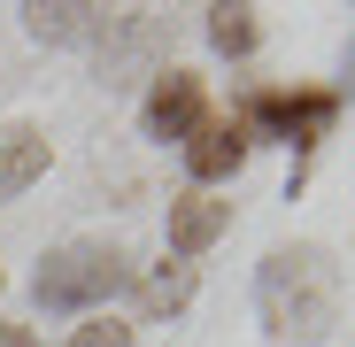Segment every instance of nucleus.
I'll use <instances>...</instances> for the list:
<instances>
[{
	"mask_svg": "<svg viewBox=\"0 0 355 347\" xmlns=\"http://www.w3.org/2000/svg\"><path fill=\"white\" fill-rule=\"evenodd\" d=\"M255 301H263L270 347H324L332 324H340V263L324 247H309V240L278 247V255H263Z\"/></svg>",
	"mask_w": 355,
	"mask_h": 347,
	"instance_id": "obj_1",
	"label": "nucleus"
},
{
	"mask_svg": "<svg viewBox=\"0 0 355 347\" xmlns=\"http://www.w3.org/2000/svg\"><path fill=\"white\" fill-rule=\"evenodd\" d=\"M124 278H132V263H124L116 240H70V247H54V255L39 263L31 301H39L46 317H78V309H101Z\"/></svg>",
	"mask_w": 355,
	"mask_h": 347,
	"instance_id": "obj_2",
	"label": "nucleus"
},
{
	"mask_svg": "<svg viewBox=\"0 0 355 347\" xmlns=\"http://www.w3.org/2000/svg\"><path fill=\"white\" fill-rule=\"evenodd\" d=\"M201 124H209V93H201V78H193V70H155L147 108H139V132L162 139V147H186Z\"/></svg>",
	"mask_w": 355,
	"mask_h": 347,
	"instance_id": "obj_3",
	"label": "nucleus"
},
{
	"mask_svg": "<svg viewBox=\"0 0 355 347\" xmlns=\"http://www.w3.org/2000/svg\"><path fill=\"white\" fill-rule=\"evenodd\" d=\"M332 116H340V93H317V85H309V93H255L240 124H248V132L263 124V132H278L286 147H302V154H309V147L332 132Z\"/></svg>",
	"mask_w": 355,
	"mask_h": 347,
	"instance_id": "obj_4",
	"label": "nucleus"
},
{
	"mask_svg": "<svg viewBox=\"0 0 355 347\" xmlns=\"http://www.w3.org/2000/svg\"><path fill=\"white\" fill-rule=\"evenodd\" d=\"M255 154V132L240 124V116H209V124L186 139V170H193V186H224V178H240V162Z\"/></svg>",
	"mask_w": 355,
	"mask_h": 347,
	"instance_id": "obj_5",
	"label": "nucleus"
},
{
	"mask_svg": "<svg viewBox=\"0 0 355 347\" xmlns=\"http://www.w3.org/2000/svg\"><path fill=\"white\" fill-rule=\"evenodd\" d=\"M224 224H232V201H216V193L186 186V193L170 201V216H162V240H170V255H178V263H193V255H209V247L224 240Z\"/></svg>",
	"mask_w": 355,
	"mask_h": 347,
	"instance_id": "obj_6",
	"label": "nucleus"
},
{
	"mask_svg": "<svg viewBox=\"0 0 355 347\" xmlns=\"http://www.w3.org/2000/svg\"><path fill=\"white\" fill-rule=\"evenodd\" d=\"M46 178V132L39 124H0V201Z\"/></svg>",
	"mask_w": 355,
	"mask_h": 347,
	"instance_id": "obj_7",
	"label": "nucleus"
},
{
	"mask_svg": "<svg viewBox=\"0 0 355 347\" xmlns=\"http://www.w3.org/2000/svg\"><path fill=\"white\" fill-rule=\"evenodd\" d=\"M101 16H108V8H78V0H54V8H46V0H31V8H24V31L46 39V46H70V39H93Z\"/></svg>",
	"mask_w": 355,
	"mask_h": 347,
	"instance_id": "obj_8",
	"label": "nucleus"
},
{
	"mask_svg": "<svg viewBox=\"0 0 355 347\" xmlns=\"http://www.w3.org/2000/svg\"><path fill=\"white\" fill-rule=\"evenodd\" d=\"M186 301H193V263L170 255V263H155V270L139 278V309H147V317H178Z\"/></svg>",
	"mask_w": 355,
	"mask_h": 347,
	"instance_id": "obj_9",
	"label": "nucleus"
},
{
	"mask_svg": "<svg viewBox=\"0 0 355 347\" xmlns=\"http://www.w3.org/2000/svg\"><path fill=\"white\" fill-rule=\"evenodd\" d=\"M255 8H209V46L216 54H232V62H248V54H255Z\"/></svg>",
	"mask_w": 355,
	"mask_h": 347,
	"instance_id": "obj_10",
	"label": "nucleus"
},
{
	"mask_svg": "<svg viewBox=\"0 0 355 347\" xmlns=\"http://www.w3.org/2000/svg\"><path fill=\"white\" fill-rule=\"evenodd\" d=\"M70 347H132V324H116V317H93L70 332Z\"/></svg>",
	"mask_w": 355,
	"mask_h": 347,
	"instance_id": "obj_11",
	"label": "nucleus"
},
{
	"mask_svg": "<svg viewBox=\"0 0 355 347\" xmlns=\"http://www.w3.org/2000/svg\"><path fill=\"white\" fill-rule=\"evenodd\" d=\"M0 347H46V339H39L31 324H0Z\"/></svg>",
	"mask_w": 355,
	"mask_h": 347,
	"instance_id": "obj_12",
	"label": "nucleus"
},
{
	"mask_svg": "<svg viewBox=\"0 0 355 347\" xmlns=\"http://www.w3.org/2000/svg\"><path fill=\"white\" fill-rule=\"evenodd\" d=\"M0 285H8V278H0Z\"/></svg>",
	"mask_w": 355,
	"mask_h": 347,
	"instance_id": "obj_13",
	"label": "nucleus"
}]
</instances>
